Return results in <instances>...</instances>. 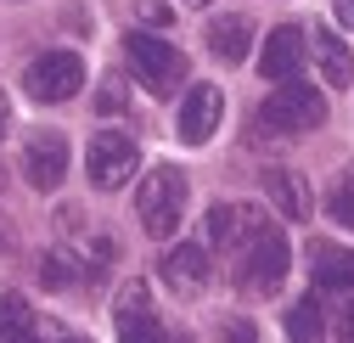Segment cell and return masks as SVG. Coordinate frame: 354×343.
Segmentation results:
<instances>
[{"instance_id":"7a4b0ae2","label":"cell","mask_w":354,"mask_h":343,"mask_svg":"<svg viewBox=\"0 0 354 343\" xmlns=\"http://www.w3.org/2000/svg\"><path fill=\"white\" fill-rule=\"evenodd\" d=\"M124 62H129V73H136L152 96H169L174 84L186 79V57L169 46V39H158V34H124Z\"/></svg>"},{"instance_id":"3957f363","label":"cell","mask_w":354,"mask_h":343,"mask_svg":"<svg viewBox=\"0 0 354 343\" xmlns=\"http://www.w3.org/2000/svg\"><path fill=\"white\" fill-rule=\"evenodd\" d=\"M259 124L276 136H304V130H321L326 124V96L315 91V84H281V91L259 107Z\"/></svg>"},{"instance_id":"4316f807","label":"cell","mask_w":354,"mask_h":343,"mask_svg":"<svg viewBox=\"0 0 354 343\" xmlns=\"http://www.w3.org/2000/svg\"><path fill=\"white\" fill-rule=\"evenodd\" d=\"M343 343H354V310L343 315Z\"/></svg>"},{"instance_id":"e0dca14e","label":"cell","mask_w":354,"mask_h":343,"mask_svg":"<svg viewBox=\"0 0 354 343\" xmlns=\"http://www.w3.org/2000/svg\"><path fill=\"white\" fill-rule=\"evenodd\" d=\"M326 337V321H321V304L304 298V304L287 310V343H321Z\"/></svg>"},{"instance_id":"30bf717a","label":"cell","mask_w":354,"mask_h":343,"mask_svg":"<svg viewBox=\"0 0 354 343\" xmlns=\"http://www.w3.org/2000/svg\"><path fill=\"white\" fill-rule=\"evenodd\" d=\"M309 46H304V34L298 28H276L270 39H264V51H259V73L270 79V84H292L298 68H304Z\"/></svg>"},{"instance_id":"83f0119b","label":"cell","mask_w":354,"mask_h":343,"mask_svg":"<svg viewBox=\"0 0 354 343\" xmlns=\"http://www.w3.org/2000/svg\"><path fill=\"white\" fill-rule=\"evenodd\" d=\"M62 343H91V337H62Z\"/></svg>"},{"instance_id":"7402d4cb","label":"cell","mask_w":354,"mask_h":343,"mask_svg":"<svg viewBox=\"0 0 354 343\" xmlns=\"http://www.w3.org/2000/svg\"><path fill=\"white\" fill-rule=\"evenodd\" d=\"M326 208H332V220H337V225H348V231H354V186H337Z\"/></svg>"},{"instance_id":"277c9868","label":"cell","mask_w":354,"mask_h":343,"mask_svg":"<svg viewBox=\"0 0 354 343\" xmlns=\"http://www.w3.org/2000/svg\"><path fill=\"white\" fill-rule=\"evenodd\" d=\"M287 270H292V242H287L281 231H264L259 242L242 248L236 281H242V293H276V287L287 281Z\"/></svg>"},{"instance_id":"6da1fadb","label":"cell","mask_w":354,"mask_h":343,"mask_svg":"<svg viewBox=\"0 0 354 343\" xmlns=\"http://www.w3.org/2000/svg\"><path fill=\"white\" fill-rule=\"evenodd\" d=\"M186 197H192V186H186V175L174 163H158L152 175L141 180V192H136V214H141V225H147V237H174V225L186 220Z\"/></svg>"},{"instance_id":"603a6c76","label":"cell","mask_w":354,"mask_h":343,"mask_svg":"<svg viewBox=\"0 0 354 343\" xmlns=\"http://www.w3.org/2000/svg\"><path fill=\"white\" fill-rule=\"evenodd\" d=\"M219 343H259V332H253V321H225V326H219Z\"/></svg>"},{"instance_id":"484cf974","label":"cell","mask_w":354,"mask_h":343,"mask_svg":"<svg viewBox=\"0 0 354 343\" xmlns=\"http://www.w3.org/2000/svg\"><path fill=\"white\" fill-rule=\"evenodd\" d=\"M6 124H12V96L0 91V136H6Z\"/></svg>"},{"instance_id":"ffe728a7","label":"cell","mask_w":354,"mask_h":343,"mask_svg":"<svg viewBox=\"0 0 354 343\" xmlns=\"http://www.w3.org/2000/svg\"><path fill=\"white\" fill-rule=\"evenodd\" d=\"M39 276H46V287H68L73 281V265L62 259V253H46V259H39Z\"/></svg>"},{"instance_id":"8992f818","label":"cell","mask_w":354,"mask_h":343,"mask_svg":"<svg viewBox=\"0 0 354 343\" xmlns=\"http://www.w3.org/2000/svg\"><path fill=\"white\" fill-rule=\"evenodd\" d=\"M84 163H91V186L102 192H118L124 180H136V169H141V147L107 130V136H91V152H84Z\"/></svg>"},{"instance_id":"7c38bea8","label":"cell","mask_w":354,"mask_h":343,"mask_svg":"<svg viewBox=\"0 0 354 343\" xmlns=\"http://www.w3.org/2000/svg\"><path fill=\"white\" fill-rule=\"evenodd\" d=\"M309 276H315L321 293H348L354 287V253L337 242H315L309 248Z\"/></svg>"},{"instance_id":"d4e9b609","label":"cell","mask_w":354,"mask_h":343,"mask_svg":"<svg viewBox=\"0 0 354 343\" xmlns=\"http://www.w3.org/2000/svg\"><path fill=\"white\" fill-rule=\"evenodd\" d=\"M337 23H343V28H354V0H337Z\"/></svg>"},{"instance_id":"ba28073f","label":"cell","mask_w":354,"mask_h":343,"mask_svg":"<svg viewBox=\"0 0 354 343\" xmlns=\"http://www.w3.org/2000/svg\"><path fill=\"white\" fill-rule=\"evenodd\" d=\"M23 175H28L34 192H57L62 175H68V136H62V130L28 136V147H23Z\"/></svg>"},{"instance_id":"8fae6325","label":"cell","mask_w":354,"mask_h":343,"mask_svg":"<svg viewBox=\"0 0 354 343\" xmlns=\"http://www.w3.org/2000/svg\"><path fill=\"white\" fill-rule=\"evenodd\" d=\"M163 281L174 293H203L208 287V248L203 242H180V248H169V259H163Z\"/></svg>"},{"instance_id":"9a60e30c","label":"cell","mask_w":354,"mask_h":343,"mask_svg":"<svg viewBox=\"0 0 354 343\" xmlns=\"http://www.w3.org/2000/svg\"><path fill=\"white\" fill-rule=\"evenodd\" d=\"M248 39H253L248 17H214V23H208V51H214L219 62H242V57H248Z\"/></svg>"},{"instance_id":"44dd1931","label":"cell","mask_w":354,"mask_h":343,"mask_svg":"<svg viewBox=\"0 0 354 343\" xmlns=\"http://www.w3.org/2000/svg\"><path fill=\"white\" fill-rule=\"evenodd\" d=\"M136 17H141L147 28H169V23H174V12L163 6V0H136Z\"/></svg>"},{"instance_id":"5bb4252c","label":"cell","mask_w":354,"mask_h":343,"mask_svg":"<svg viewBox=\"0 0 354 343\" xmlns=\"http://www.w3.org/2000/svg\"><path fill=\"white\" fill-rule=\"evenodd\" d=\"M309 57L321 62V79L332 84V91H343V84L354 79V57H348V46H343L332 28H315V34H309Z\"/></svg>"},{"instance_id":"ac0fdd59","label":"cell","mask_w":354,"mask_h":343,"mask_svg":"<svg viewBox=\"0 0 354 343\" xmlns=\"http://www.w3.org/2000/svg\"><path fill=\"white\" fill-rule=\"evenodd\" d=\"M118 343H174V332L152 310H141V315H118Z\"/></svg>"},{"instance_id":"cb8c5ba5","label":"cell","mask_w":354,"mask_h":343,"mask_svg":"<svg viewBox=\"0 0 354 343\" xmlns=\"http://www.w3.org/2000/svg\"><path fill=\"white\" fill-rule=\"evenodd\" d=\"M118 107H124V84L107 79V84H102V113H118Z\"/></svg>"},{"instance_id":"9c48e42d","label":"cell","mask_w":354,"mask_h":343,"mask_svg":"<svg viewBox=\"0 0 354 343\" xmlns=\"http://www.w3.org/2000/svg\"><path fill=\"white\" fill-rule=\"evenodd\" d=\"M219 113H225V96H219V84H192L186 102H180V118H174V130H180L186 147H203V141L219 130Z\"/></svg>"},{"instance_id":"52a82bcc","label":"cell","mask_w":354,"mask_h":343,"mask_svg":"<svg viewBox=\"0 0 354 343\" xmlns=\"http://www.w3.org/2000/svg\"><path fill=\"white\" fill-rule=\"evenodd\" d=\"M264 231H270V220H264V208H253V203H214L208 208V242L214 248H248V242H259Z\"/></svg>"},{"instance_id":"4fadbf2b","label":"cell","mask_w":354,"mask_h":343,"mask_svg":"<svg viewBox=\"0 0 354 343\" xmlns=\"http://www.w3.org/2000/svg\"><path fill=\"white\" fill-rule=\"evenodd\" d=\"M264 192H270V203L287 214V220H309V214H315L309 180H304V175H292V169H264Z\"/></svg>"},{"instance_id":"f1b7e54d","label":"cell","mask_w":354,"mask_h":343,"mask_svg":"<svg viewBox=\"0 0 354 343\" xmlns=\"http://www.w3.org/2000/svg\"><path fill=\"white\" fill-rule=\"evenodd\" d=\"M186 6H208V0H186Z\"/></svg>"},{"instance_id":"2e32d148","label":"cell","mask_w":354,"mask_h":343,"mask_svg":"<svg viewBox=\"0 0 354 343\" xmlns=\"http://www.w3.org/2000/svg\"><path fill=\"white\" fill-rule=\"evenodd\" d=\"M34 332H39V321L28 310V298L6 293L0 298V343H34Z\"/></svg>"},{"instance_id":"5b68a950","label":"cell","mask_w":354,"mask_h":343,"mask_svg":"<svg viewBox=\"0 0 354 343\" xmlns=\"http://www.w3.org/2000/svg\"><path fill=\"white\" fill-rule=\"evenodd\" d=\"M23 91L34 102H68L84 91V62L73 51H46V57H34L28 73H23Z\"/></svg>"},{"instance_id":"d6986e66","label":"cell","mask_w":354,"mask_h":343,"mask_svg":"<svg viewBox=\"0 0 354 343\" xmlns=\"http://www.w3.org/2000/svg\"><path fill=\"white\" fill-rule=\"evenodd\" d=\"M113 310H118V315H141V310H147V281H124L118 298H113Z\"/></svg>"}]
</instances>
